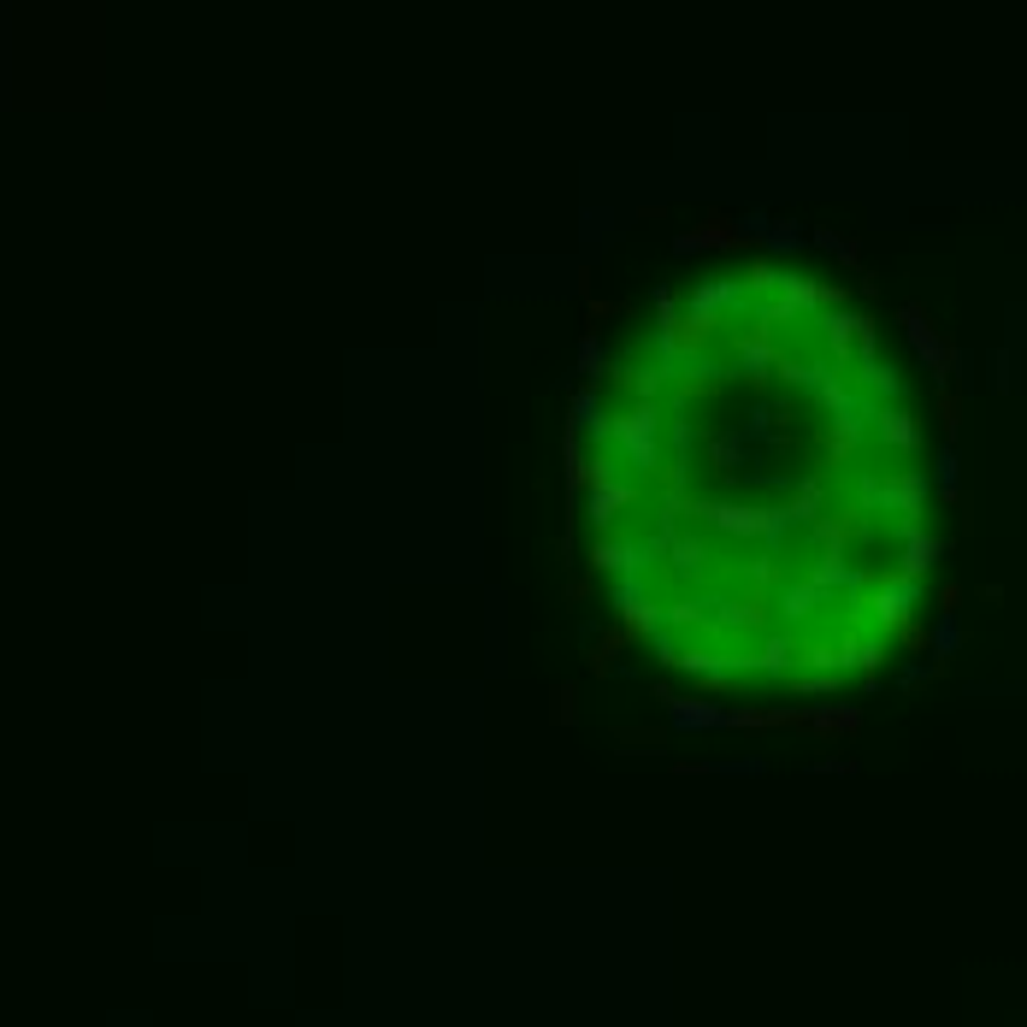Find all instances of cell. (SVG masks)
I'll return each mask as SVG.
<instances>
[{"mask_svg": "<svg viewBox=\"0 0 1027 1027\" xmlns=\"http://www.w3.org/2000/svg\"><path fill=\"white\" fill-rule=\"evenodd\" d=\"M656 431H662V413L644 402V408H632V413H614V425H603V443L614 455H626L638 473H649V466H656Z\"/></svg>", "mask_w": 1027, "mask_h": 1027, "instance_id": "obj_1", "label": "cell"}, {"mask_svg": "<svg viewBox=\"0 0 1027 1027\" xmlns=\"http://www.w3.org/2000/svg\"><path fill=\"white\" fill-rule=\"evenodd\" d=\"M662 537H644V544H632V537H603V544L591 549V567L608 579H626V573H644L656 555H662Z\"/></svg>", "mask_w": 1027, "mask_h": 1027, "instance_id": "obj_2", "label": "cell"}, {"mask_svg": "<svg viewBox=\"0 0 1027 1027\" xmlns=\"http://www.w3.org/2000/svg\"><path fill=\"white\" fill-rule=\"evenodd\" d=\"M662 703L674 709V727L679 732H703V727H727V720H732V709L703 703V697H662Z\"/></svg>", "mask_w": 1027, "mask_h": 1027, "instance_id": "obj_3", "label": "cell"}, {"mask_svg": "<svg viewBox=\"0 0 1027 1027\" xmlns=\"http://www.w3.org/2000/svg\"><path fill=\"white\" fill-rule=\"evenodd\" d=\"M626 502H632V484L596 479V484H591V502H585V508H591V526H614V514H620Z\"/></svg>", "mask_w": 1027, "mask_h": 1027, "instance_id": "obj_4", "label": "cell"}, {"mask_svg": "<svg viewBox=\"0 0 1027 1027\" xmlns=\"http://www.w3.org/2000/svg\"><path fill=\"white\" fill-rule=\"evenodd\" d=\"M603 402H596V390H585V396H573V431H585V437H596L603 443Z\"/></svg>", "mask_w": 1027, "mask_h": 1027, "instance_id": "obj_5", "label": "cell"}, {"mask_svg": "<svg viewBox=\"0 0 1027 1027\" xmlns=\"http://www.w3.org/2000/svg\"><path fill=\"white\" fill-rule=\"evenodd\" d=\"M608 603L620 608V614H632V608H644L649 596H644V573H626V579H614V591H608Z\"/></svg>", "mask_w": 1027, "mask_h": 1027, "instance_id": "obj_6", "label": "cell"}, {"mask_svg": "<svg viewBox=\"0 0 1027 1027\" xmlns=\"http://www.w3.org/2000/svg\"><path fill=\"white\" fill-rule=\"evenodd\" d=\"M579 372H585V379H608V349H603V337H585V343H579Z\"/></svg>", "mask_w": 1027, "mask_h": 1027, "instance_id": "obj_7", "label": "cell"}, {"mask_svg": "<svg viewBox=\"0 0 1027 1027\" xmlns=\"http://www.w3.org/2000/svg\"><path fill=\"white\" fill-rule=\"evenodd\" d=\"M738 455H744V437H738V431H732V437H715V443H709V461H715L720 473H732V466H738Z\"/></svg>", "mask_w": 1027, "mask_h": 1027, "instance_id": "obj_8", "label": "cell"}, {"mask_svg": "<svg viewBox=\"0 0 1027 1027\" xmlns=\"http://www.w3.org/2000/svg\"><path fill=\"white\" fill-rule=\"evenodd\" d=\"M674 567H679V573H697V567H703V544H697V537H679V544H674Z\"/></svg>", "mask_w": 1027, "mask_h": 1027, "instance_id": "obj_9", "label": "cell"}, {"mask_svg": "<svg viewBox=\"0 0 1027 1027\" xmlns=\"http://www.w3.org/2000/svg\"><path fill=\"white\" fill-rule=\"evenodd\" d=\"M762 242H768V248H779V254H791V248L803 242V231H797V225H768V237H762Z\"/></svg>", "mask_w": 1027, "mask_h": 1027, "instance_id": "obj_10", "label": "cell"}, {"mask_svg": "<svg viewBox=\"0 0 1027 1027\" xmlns=\"http://www.w3.org/2000/svg\"><path fill=\"white\" fill-rule=\"evenodd\" d=\"M939 491H957V455H944V461H939Z\"/></svg>", "mask_w": 1027, "mask_h": 1027, "instance_id": "obj_11", "label": "cell"}]
</instances>
